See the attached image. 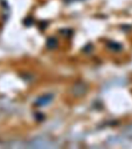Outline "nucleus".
<instances>
[{
  "mask_svg": "<svg viewBox=\"0 0 132 149\" xmlns=\"http://www.w3.org/2000/svg\"><path fill=\"white\" fill-rule=\"evenodd\" d=\"M65 1H67V2H73V1H75V0H65Z\"/></svg>",
  "mask_w": 132,
  "mask_h": 149,
  "instance_id": "7ed1b4c3",
  "label": "nucleus"
},
{
  "mask_svg": "<svg viewBox=\"0 0 132 149\" xmlns=\"http://www.w3.org/2000/svg\"><path fill=\"white\" fill-rule=\"evenodd\" d=\"M57 43H58V41H57V40L55 38H50L47 40V47H48L49 48L53 49L56 47Z\"/></svg>",
  "mask_w": 132,
  "mask_h": 149,
  "instance_id": "f03ea898",
  "label": "nucleus"
},
{
  "mask_svg": "<svg viewBox=\"0 0 132 149\" xmlns=\"http://www.w3.org/2000/svg\"><path fill=\"white\" fill-rule=\"evenodd\" d=\"M51 99H52V95H43L36 101V104L38 105L39 107H42V106H44V105L48 104L49 102H51Z\"/></svg>",
  "mask_w": 132,
  "mask_h": 149,
  "instance_id": "f257e3e1",
  "label": "nucleus"
}]
</instances>
